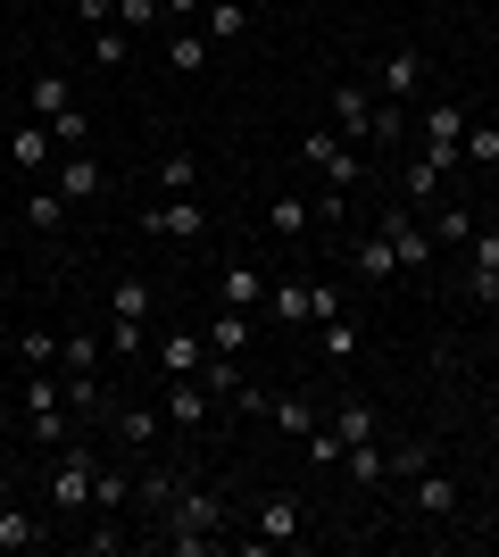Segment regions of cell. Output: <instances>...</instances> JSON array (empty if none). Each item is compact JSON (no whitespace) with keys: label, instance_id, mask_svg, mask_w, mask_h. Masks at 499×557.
Segmentation results:
<instances>
[{"label":"cell","instance_id":"obj_1","mask_svg":"<svg viewBox=\"0 0 499 557\" xmlns=\"http://www.w3.org/2000/svg\"><path fill=\"white\" fill-rule=\"evenodd\" d=\"M159 516H166V549H175V557H209V549H225V499H216V491L175 483Z\"/></svg>","mask_w":499,"mask_h":557},{"label":"cell","instance_id":"obj_2","mask_svg":"<svg viewBox=\"0 0 499 557\" xmlns=\"http://www.w3.org/2000/svg\"><path fill=\"white\" fill-rule=\"evenodd\" d=\"M17 408H25V433H34L42 449H67L75 442V408H67V392H59V374H25Z\"/></svg>","mask_w":499,"mask_h":557},{"label":"cell","instance_id":"obj_3","mask_svg":"<svg viewBox=\"0 0 499 557\" xmlns=\"http://www.w3.org/2000/svg\"><path fill=\"white\" fill-rule=\"evenodd\" d=\"M92 474H100V458H92L84 442L50 449V516H59V524H75V516H92Z\"/></svg>","mask_w":499,"mask_h":557},{"label":"cell","instance_id":"obj_4","mask_svg":"<svg viewBox=\"0 0 499 557\" xmlns=\"http://www.w3.org/2000/svg\"><path fill=\"white\" fill-rule=\"evenodd\" d=\"M300 166H316L333 191H358V184H366V150L341 141L333 125H309V134H300Z\"/></svg>","mask_w":499,"mask_h":557},{"label":"cell","instance_id":"obj_5","mask_svg":"<svg viewBox=\"0 0 499 557\" xmlns=\"http://www.w3.org/2000/svg\"><path fill=\"white\" fill-rule=\"evenodd\" d=\"M300 541H309V508H300L291 491H266L259 516H250V541H241V549H300Z\"/></svg>","mask_w":499,"mask_h":557},{"label":"cell","instance_id":"obj_6","mask_svg":"<svg viewBox=\"0 0 499 557\" xmlns=\"http://www.w3.org/2000/svg\"><path fill=\"white\" fill-rule=\"evenodd\" d=\"M408 141H416L433 166H458V150H466V109H458V100H425Z\"/></svg>","mask_w":499,"mask_h":557},{"label":"cell","instance_id":"obj_7","mask_svg":"<svg viewBox=\"0 0 499 557\" xmlns=\"http://www.w3.org/2000/svg\"><path fill=\"white\" fill-rule=\"evenodd\" d=\"M333 134L358 141V150H375V84H366V75H341V84H333Z\"/></svg>","mask_w":499,"mask_h":557},{"label":"cell","instance_id":"obj_8","mask_svg":"<svg viewBox=\"0 0 499 557\" xmlns=\"http://www.w3.org/2000/svg\"><path fill=\"white\" fill-rule=\"evenodd\" d=\"M375 233L391 242V250H400V275H408V267H425V258H441V250H433V225H425L416 209H408V200H383Z\"/></svg>","mask_w":499,"mask_h":557},{"label":"cell","instance_id":"obj_9","mask_svg":"<svg viewBox=\"0 0 499 557\" xmlns=\"http://www.w3.org/2000/svg\"><path fill=\"white\" fill-rule=\"evenodd\" d=\"M209 383H200V374H166V399H159V417H166V433H200V424H209Z\"/></svg>","mask_w":499,"mask_h":557},{"label":"cell","instance_id":"obj_10","mask_svg":"<svg viewBox=\"0 0 499 557\" xmlns=\"http://www.w3.org/2000/svg\"><path fill=\"white\" fill-rule=\"evenodd\" d=\"M142 233H166V242H200V233H209V216H200V200H191V191H166V200H150V209H142Z\"/></svg>","mask_w":499,"mask_h":557},{"label":"cell","instance_id":"obj_11","mask_svg":"<svg viewBox=\"0 0 499 557\" xmlns=\"http://www.w3.org/2000/svg\"><path fill=\"white\" fill-rule=\"evenodd\" d=\"M366 84H375V100H400V109H408V100L425 92V50H408V42H400L375 75H366Z\"/></svg>","mask_w":499,"mask_h":557},{"label":"cell","instance_id":"obj_12","mask_svg":"<svg viewBox=\"0 0 499 557\" xmlns=\"http://www.w3.org/2000/svg\"><path fill=\"white\" fill-rule=\"evenodd\" d=\"M50 150H59V134H50L42 116L9 125V166H17V175H50Z\"/></svg>","mask_w":499,"mask_h":557},{"label":"cell","instance_id":"obj_13","mask_svg":"<svg viewBox=\"0 0 499 557\" xmlns=\"http://www.w3.org/2000/svg\"><path fill=\"white\" fill-rule=\"evenodd\" d=\"M100 191H109V166L92 159V150H67V159H59V200H100Z\"/></svg>","mask_w":499,"mask_h":557},{"label":"cell","instance_id":"obj_14","mask_svg":"<svg viewBox=\"0 0 499 557\" xmlns=\"http://www.w3.org/2000/svg\"><path fill=\"white\" fill-rule=\"evenodd\" d=\"M250 17H259L250 0H200V34H209V50H216V42H241V34H250Z\"/></svg>","mask_w":499,"mask_h":557},{"label":"cell","instance_id":"obj_15","mask_svg":"<svg viewBox=\"0 0 499 557\" xmlns=\"http://www.w3.org/2000/svg\"><path fill=\"white\" fill-rule=\"evenodd\" d=\"M441 184H450V166H433L425 150H408V166H400V200H408V209H433Z\"/></svg>","mask_w":499,"mask_h":557},{"label":"cell","instance_id":"obj_16","mask_svg":"<svg viewBox=\"0 0 499 557\" xmlns=\"http://www.w3.org/2000/svg\"><path fill=\"white\" fill-rule=\"evenodd\" d=\"M350 275L358 283H391V275H400V250H391L383 233H358V242H350Z\"/></svg>","mask_w":499,"mask_h":557},{"label":"cell","instance_id":"obj_17","mask_svg":"<svg viewBox=\"0 0 499 557\" xmlns=\"http://www.w3.org/2000/svg\"><path fill=\"white\" fill-rule=\"evenodd\" d=\"M150 358H159L166 374H200V367H209V333H159Z\"/></svg>","mask_w":499,"mask_h":557},{"label":"cell","instance_id":"obj_18","mask_svg":"<svg viewBox=\"0 0 499 557\" xmlns=\"http://www.w3.org/2000/svg\"><path fill=\"white\" fill-rule=\"evenodd\" d=\"M109 417H117V442L125 449H150L166 433V417H159V408H142V399H109Z\"/></svg>","mask_w":499,"mask_h":557},{"label":"cell","instance_id":"obj_19","mask_svg":"<svg viewBox=\"0 0 499 557\" xmlns=\"http://www.w3.org/2000/svg\"><path fill=\"white\" fill-rule=\"evenodd\" d=\"M309 225H316V209L300 191H275V200H266V233H275V242H309Z\"/></svg>","mask_w":499,"mask_h":557},{"label":"cell","instance_id":"obj_20","mask_svg":"<svg viewBox=\"0 0 499 557\" xmlns=\"http://www.w3.org/2000/svg\"><path fill=\"white\" fill-rule=\"evenodd\" d=\"M408 508L416 516H458V483L425 466V474H408Z\"/></svg>","mask_w":499,"mask_h":557},{"label":"cell","instance_id":"obj_21","mask_svg":"<svg viewBox=\"0 0 499 557\" xmlns=\"http://www.w3.org/2000/svg\"><path fill=\"white\" fill-rule=\"evenodd\" d=\"M333 433H341V449H350V442H375V408H366V399H358V392H333Z\"/></svg>","mask_w":499,"mask_h":557},{"label":"cell","instance_id":"obj_22","mask_svg":"<svg viewBox=\"0 0 499 557\" xmlns=\"http://www.w3.org/2000/svg\"><path fill=\"white\" fill-rule=\"evenodd\" d=\"M266 417L284 424L291 442H309L316 424H325V417H316V399H300V392H266Z\"/></svg>","mask_w":499,"mask_h":557},{"label":"cell","instance_id":"obj_23","mask_svg":"<svg viewBox=\"0 0 499 557\" xmlns=\"http://www.w3.org/2000/svg\"><path fill=\"white\" fill-rule=\"evenodd\" d=\"M25 100H34V116H42V125H50V116H67V109H75V84H67V75H59V67H42V75H34V84H25Z\"/></svg>","mask_w":499,"mask_h":557},{"label":"cell","instance_id":"obj_24","mask_svg":"<svg viewBox=\"0 0 499 557\" xmlns=\"http://www.w3.org/2000/svg\"><path fill=\"white\" fill-rule=\"evenodd\" d=\"M200 333H209V349H225V358H241V349H250V308H225V300H216V317H209V325H200Z\"/></svg>","mask_w":499,"mask_h":557},{"label":"cell","instance_id":"obj_25","mask_svg":"<svg viewBox=\"0 0 499 557\" xmlns=\"http://www.w3.org/2000/svg\"><path fill=\"white\" fill-rule=\"evenodd\" d=\"M266 317H275V325H309V275L266 283Z\"/></svg>","mask_w":499,"mask_h":557},{"label":"cell","instance_id":"obj_26","mask_svg":"<svg viewBox=\"0 0 499 557\" xmlns=\"http://www.w3.org/2000/svg\"><path fill=\"white\" fill-rule=\"evenodd\" d=\"M466 242H475V209H466V200H450V209L433 216V250H441V258H458Z\"/></svg>","mask_w":499,"mask_h":557},{"label":"cell","instance_id":"obj_27","mask_svg":"<svg viewBox=\"0 0 499 557\" xmlns=\"http://www.w3.org/2000/svg\"><path fill=\"white\" fill-rule=\"evenodd\" d=\"M216 300H225V308H266V275H259V267H225Z\"/></svg>","mask_w":499,"mask_h":557},{"label":"cell","instance_id":"obj_28","mask_svg":"<svg viewBox=\"0 0 499 557\" xmlns=\"http://www.w3.org/2000/svg\"><path fill=\"white\" fill-rule=\"evenodd\" d=\"M125 317V325H150V317H159V292H150L142 275H117V300H109Z\"/></svg>","mask_w":499,"mask_h":557},{"label":"cell","instance_id":"obj_29","mask_svg":"<svg viewBox=\"0 0 499 557\" xmlns=\"http://www.w3.org/2000/svg\"><path fill=\"white\" fill-rule=\"evenodd\" d=\"M341 474H350V491L391 483V474H383V449H375V442H350V449H341Z\"/></svg>","mask_w":499,"mask_h":557},{"label":"cell","instance_id":"obj_30","mask_svg":"<svg viewBox=\"0 0 499 557\" xmlns=\"http://www.w3.org/2000/svg\"><path fill=\"white\" fill-rule=\"evenodd\" d=\"M166 67L200 75V67H209V34H200V25H175V34H166Z\"/></svg>","mask_w":499,"mask_h":557},{"label":"cell","instance_id":"obj_31","mask_svg":"<svg viewBox=\"0 0 499 557\" xmlns=\"http://www.w3.org/2000/svg\"><path fill=\"white\" fill-rule=\"evenodd\" d=\"M50 367H59V333H50V325L17 333V374H50Z\"/></svg>","mask_w":499,"mask_h":557},{"label":"cell","instance_id":"obj_32","mask_svg":"<svg viewBox=\"0 0 499 557\" xmlns=\"http://www.w3.org/2000/svg\"><path fill=\"white\" fill-rule=\"evenodd\" d=\"M42 541H50V524L34 508H9V516H0V549H42Z\"/></svg>","mask_w":499,"mask_h":557},{"label":"cell","instance_id":"obj_33","mask_svg":"<svg viewBox=\"0 0 499 557\" xmlns=\"http://www.w3.org/2000/svg\"><path fill=\"white\" fill-rule=\"evenodd\" d=\"M200 383H209V399H241V358H225V349H209V367H200Z\"/></svg>","mask_w":499,"mask_h":557},{"label":"cell","instance_id":"obj_34","mask_svg":"<svg viewBox=\"0 0 499 557\" xmlns=\"http://www.w3.org/2000/svg\"><path fill=\"white\" fill-rule=\"evenodd\" d=\"M25 225H34V233H59V225H67V200H59V184L25 191Z\"/></svg>","mask_w":499,"mask_h":557},{"label":"cell","instance_id":"obj_35","mask_svg":"<svg viewBox=\"0 0 499 557\" xmlns=\"http://www.w3.org/2000/svg\"><path fill=\"white\" fill-rule=\"evenodd\" d=\"M125 59H134V34H125L117 17L92 25V67H125Z\"/></svg>","mask_w":499,"mask_h":557},{"label":"cell","instance_id":"obj_36","mask_svg":"<svg viewBox=\"0 0 499 557\" xmlns=\"http://www.w3.org/2000/svg\"><path fill=\"white\" fill-rule=\"evenodd\" d=\"M150 184H159V191H191V184H200V159H191V150H166V159L150 166Z\"/></svg>","mask_w":499,"mask_h":557},{"label":"cell","instance_id":"obj_37","mask_svg":"<svg viewBox=\"0 0 499 557\" xmlns=\"http://www.w3.org/2000/svg\"><path fill=\"white\" fill-rule=\"evenodd\" d=\"M333 317H350V300H341V283L316 275V283H309V325H333Z\"/></svg>","mask_w":499,"mask_h":557},{"label":"cell","instance_id":"obj_38","mask_svg":"<svg viewBox=\"0 0 499 557\" xmlns=\"http://www.w3.org/2000/svg\"><path fill=\"white\" fill-rule=\"evenodd\" d=\"M316 342H325V358H333V367H350V358H358V325H350V317L316 325Z\"/></svg>","mask_w":499,"mask_h":557},{"label":"cell","instance_id":"obj_39","mask_svg":"<svg viewBox=\"0 0 499 557\" xmlns=\"http://www.w3.org/2000/svg\"><path fill=\"white\" fill-rule=\"evenodd\" d=\"M425 466H433V442H400L391 458H383V474H391V483H408V474H425Z\"/></svg>","mask_w":499,"mask_h":557},{"label":"cell","instance_id":"obj_40","mask_svg":"<svg viewBox=\"0 0 499 557\" xmlns=\"http://www.w3.org/2000/svg\"><path fill=\"white\" fill-rule=\"evenodd\" d=\"M466 166H499V125H475L466 116V150H458Z\"/></svg>","mask_w":499,"mask_h":557},{"label":"cell","instance_id":"obj_41","mask_svg":"<svg viewBox=\"0 0 499 557\" xmlns=\"http://www.w3.org/2000/svg\"><path fill=\"white\" fill-rule=\"evenodd\" d=\"M458 258H466V275H491L499 267V225H475V242H466Z\"/></svg>","mask_w":499,"mask_h":557},{"label":"cell","instance_id":"obj_42","mask_svg":"<svg viewBox=\"0 0 499 557\" xmlns=\"http://www.w3.org/2000/svg\"><path fill=\"white\" fill-rule=\"evenodd\" d=\"M50 134H59V150H92V116L67 109V116H50Z\"/></svg>","mask_w":499,"mask_h":557},{"label":"cell","instance_id":"obj_43","mask_svg":"<svg viewBox=\"0 0 499 557\" xmlns=\"http://www.w3.org/2000/svg\"><path fill=\"white\" fill-rule=\"evenodd\" d=\"M125 499H134V483H125L117 466H100L92 474V508H125Z\"/></svg>","mask_w":499,"mask_h":557},{"label":"cell","instance_id":"obj_44","mask_svg":"<svg viewBox=\"0 0 499 557\" xmlns=\"http://www.w3.org/2000/svg\"><path fill=\"white\" fill-rule=\"evenodd\" d=\"M117 25L125 34H150V25H159V0H117Z\"/></svg>","mask_w":499,"mask_h":557},{"label":"cell","instance_id":"obj_45","mask_svg":"<svg viewBox=\"0 0 499 557\" xmlns=\"http://www.w3.org/2000/svg\"><path fill=\"white\" fill-rule=\"evenodd\" d=\"M109 349H117V358H142V349H150V325H125V317H117V333H109Z\"/></svg>","mask_w":499,"mask_h":557},{"label":"cell","instance_id":"obj_46","mask_svg":"<svg viewBox=\"0 0 499 557\" xmlns=\"http://www.w3.org/2000/svg\"><path fill=\"white\" fill-rule=\"evenodd\" d=\"M466 292H475L483 308H499V267H491V275H466Z\"/></svg>","mask_w":499,"mask_h":557},{"label":"cell","instance_id":"obj_47","mask_svg":"<svg viewBox=\"0 0 499 557\" xmlns=\"http://www.w3.org/2000/svg\"><path fill=\"white\" fill-rule=\"evenodd\" d=\"M75 17H84V25H109V17H117V0H75Z\"/></svg>","mask_w":499,"mask_h":557},{"label":"cell","instance_id":"obj_48","mask_svg":"<svg viewBox=\"0 0 499 557\" xmlns=\"http://www.w3.org/2000/svg\"><path fill=\"white\" fill-rule=\"evenodd\" d=\"M159 17H175V25H191V17H200V0H159Z\"/></svg>","mask_w":499,"mask_h":557},{"label":"cell","instance_id":"obj_49","mask_svg":"<svg viewBox=\"0 0 499 557\" xmlns=\"http://www.w3.org/2000/svg\"><path fill=\"white\" fill-rule=\"evenodd\" d=\"M9 508H17V499H9V491H0V516H9Z\"/></svg>","mask_w":499,"mask_h":557},{"label":"cell","instance_id":"obj_50","mask_svg":"<svg viewBox=\"0 0 499 557\" xmlns=\"http://www.w3.org/2000/svg\"><path fill=\"white\" fill-rule=\"evenodd\" d=\"M483 541H491V549H499V524H491V533H483Z\"/></svg>","mask_w":499,"mask_h":557},{"label":"cell","instance_id":"obj_51","mask_svg":"<svg viewBox=\"0 0 499 557\" xmlns=\"http://www.w3.org/2000/svg\"><path fill=\"white\" fill-rule=\"evenodd\" d=\"M250 9H259V0H250Z\"/></svg>","mask_w":499,"mask_h":557}]
</instances>
